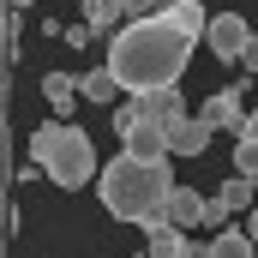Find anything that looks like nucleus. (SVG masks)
I'll list each match as a JSON object with an SVG mask.
<instances>
[{
    "mask_svg": "<svg viewBox=\"0 0 258 258\" xmlns=\"http://www.w3.org/2000/svg\"><path fill=\"white\" fill-rule=\"evenodd\" d=\"M192 66V36H180L168 18H138L108 36V72L120 78L126 96H156L174 90Z\"/></svg>",
    "mask_w": 258,
    "mask_h": 258,
    "instance_id": "nucleus-1",
    "label": "nucleus"
},
{
    "mask_svg": "<svg viewBox=\"0 0 258 258\" xmlns=\"http://www.w3.org/2000/svg\"><path fill=\"white\" fill-rule=\"evenodd\" d=\"M96 192H102V210H108L114 222L150 228V222H162V210H168L174 174H168V162H144V156H126V150H120V156L102 168Z\"/></svg>",
    "mask_w": 258,
    "mask_h": 258,
    "instance_id": "nucleus-2",
    "label": "nucleus"
},
{
    "mask_svg": "<svg viewBox=\"0 0 258 258\" xmlns=\"http://www.w3.org/2000/svg\"><path fill=\"white\" fill-rule=\"evenodd\" d=\"M30 162L60 186V192H78L84 180H102V168H96V144H90V132L72 126V120H48V126L30 132Z\"/></svg>",
    "mask_w": 258,
    "mask_h": 258,
    "instance_id": "nucleus-3",
    "label": "nucleus"
},
{
    "mask_svg": "<svg viewBox=\"0 0 258 258\" xmlns=\"http://www.w3.org/2000/svg\"><path fill=\"white\" fill-rule=\"evenodd\" d=\"M114 132H120L126 156H144V162H168V156H174V150H168V126H162V120H150L144 96H132V102L114 108Z\"/></svg>",
    "mask_w": 258,
    "mask_h": 258,
    "instance_id": "nucleus-4",
    "label": "nucleus"
},
{
    "mask_svg": "<svg viewBox=\"0 0 258 258\" xmlns=\"http://www.w3.org/2000/svg\"><path fill=\"white\" fill-rule=\"evenodd\" d=\"M246 42H252V24H246L240 12H216V18H210V30H204V48H210L216 60H240V54H246Z\"/></svg>",
    "mask_w": 258,
    "mask_h": 258,
    "instance_id": "nucleus-5",
    "label": "nucleus"
},
{
    "mask_svg": "<svg viewBox=\"0 0 258 258\" xmlns=\"http://www.w3.org/2000/svg\"><path fill=\"white\" fill-rule=\"evenodd\" d=\"M240 96H246L240 84L210 90V96H204V108H198V120H204L210 132H234V138H240V132H246V108H240Z\"/></svg>",
    "mask_w": 258,
    "mask_h": 258,
    "instance_id": "nucleus-6",
    "label": "nucleus"
},
{
    "mask_svg": "<svg viewBox=\"0 0 258 258\" xmlns=\"http://www.w3.org/2000/svg\"><path fill=\"white\" fill-rule=\"evenodd\" d=\"M144 234H150V240H144V258H210V240H186V234L168 228V222H150Z\"/></svg>",
    "mask_w": 258,
    "mask_h": 258,
    "instance_id": "nucleus-7",
    "label": "nucleus"
},
{
    "mask_svg": "<svg viewBox=\"0 0 258 258\" xmlns=\"http://www.w3.org/2000/svg\"><path fill=\"white\" fill-rule=\"evenodd\" d=\"M162 222L168 228H204V192H192V186H174L168 192V210H162Z\"/></svg>",
    "mask_w": 258,
    "mask_h": 258,
    "instance_id": "nucleus-8",
    "label": "nucleus"
},
{
    "mask_svg": "<svg viewBox=\"0 0 258 258\" xmlns=\"http://www.w3.org/2000/svg\"><path fill=\"white\" fill-rule=\"evenodd\" d=\"M210 138H216V132L204 126V120H180V126H168V150H174V156H204V150H210Z\"/></svg>",
    "mask_w": 258,
    "mask_h": 258,
    "instance_id": "nucleus-9",
    "label": "nucleus"
},
{
    "mask_svg": "<svg viewBox=\"0 0 258 258\" xmlns=\"http://www.w3.org/2000/svg\"><path fill=\"white\" fill-rule=\"evenodd\" d=\"M42 96H48V108H54V120H66V114H72V102L84 96V84H78L72 72H48V78H42Z\"/></svg>",
    "mask_w": 258,
    "mask_h": 258,
    "instance_id": "nucleus-10",
    "label": "nucleus"
},
{
    "mask_svg": "<svg viewBox=\"0 0 258 258\" xmlns=\"http://www.w3.org/2000/svg\"><path fill=\"white\" fill-rule=\"evenodd\" d=\"M84 24H90L96 36L126 30V0H84Z\"/></svg>",
    "mask_w": 258,
    "mask_h": 258,
    "instance_id": "nucleus-11",
    "label": "nucleus"
},
{
    "mask_svg": "<svg viewBox=\"0 0 258 258\" xmlns=\"http://www.w3.org/2000/svg\"><path fill=\"white\" fill-rule=\"evenodd\" d=\"M162 18H168V24H174L180 36H192V42H204V30H210V18H216V12H204L198 0H180V6H168Z\"/></svg>",
    "mask_w": 258,
    "mask_h": 258,
    "instance_id": "nucleus-12",
    "label": "nucleus"
},
{
    "mask_svg": "<svg viewBox=\"0 0 258 258\" xmlns=\"http://www.w3.org/2000/svg\"><path fill=\"white\" fill-rule=\"evenodd\" d=\"M210 258H258V246H252L246 228H216L210 234Z\"/></svg>",
    "mask_w": 258,
    "mask_h": 258,
    "instance_id": "nucleus-13",
    "label": "nucleus"
},
{
    "mask_svg": "<svg viewBox=\"0 0 258 258\" xmlns=\"http://www.w3.org/2000/svg\"><path fill=\"white\" fill-rule=\"evenodd\" d=\"M78 84H84V102H114V96H126V90H120V78H114L108 66H102V72H84Z\"/></svg>",
    "mask_w": 258,
    "mask_h": 258,
    "instance_id": "nucleus-14",
    "label": "nucleus"
},
{
    "mask_svg": "<svg viewBox=\"0 0 258 258\" xmlns=\"http://www.w3.org/2000/svg\"><path fill=\"white\" fill-rule=\"evenodd\" d=\"M234 174L258 180V132H240V138H234Z\"/></svg>",
    "mask_w": 258,
    "mask_h": 258,
    "instance_id": "nucleus-15",
    "label": "nucleus"
},
{
    "mask_svg": "<svg viewBox=\"0 0 258 258\" xmlns=\"http://www.w3.org/2000/svg\"><path fill=\"white\" fill-rule=\"evenodd\" d=\"M222 204L240 216V210H252V180L246 174H234V180H222Z\"/></svg>",
    "mask_w": 258,
    "mask_h": 258,
    "instance_id": "nucleus-16",
    "label": "nucleus"
},
{
    "mask_svg": "<svg viewBox=\"0 0 258 258\" xmlns=\"http://www.w3.org/2000/svg\"><path fill=\"white\" fill-rule=\"evenodd\" d=\"M66 42H72V48H90L96 30H90V24H66Z\"/></svg>",
    "mask_w": 258,
    "mask_h": 258,
    "instance_id": "nucleus-17",
    "label": "nucleus"
},
{
    "mask_svg": "<svg viewBox=\"0 0 258 258\" xmlns=\"http://www.w3.org/2000/svg\"><path fill=\"white\" fill-rule=\"evenodd\" d=\"M240 66H246V72H258V30H252V42H246V54H240Z\"/></svg>",
    "mask_w": 258,
    "mask_h": 258,
    "instance_id": "nucleus-18",
    "label": "nucleus"
},
{
    "mask_svg": "<svg viewBox=\"0 0 258 258\" xmlns=\"http://www.w3.org/2000/svg\"><path fill=\"white\" fill-rule=\"evenodd\" d=\"M246 234H252V246H258V204L246 210Z\"/></svg>",
    "mask_w": 258,
    "mask_h": 258,
    "instance_id": "nucleus-19",
    "label": "nucleus"
},
{
    "mask_svg": "<svg viewBox=\"0 0 258 258\" xmlns=\"http://www.w3.org/2000/svg\"><path fill=\"white\" fill-rule=\"evenodd\" d=\"M6 6H12V12H30V6H36V0H6Z\"/></svg>",
    "mask_w": 258,
    "mask_h": 258,
    "instance_id": "nucleus-20",
    "label": "nucleus"
}]
</instances>
